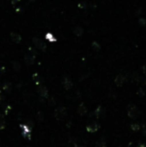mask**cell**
Returning <instances> with one entry per match:
<instances>
[{
  "mask_svg": "<svg viewBox=\"0 0 146 147\" xmlns=\"http://www.w3.org/2000/svg\"><path fill=\"white\" fill-rule=\"evenodd\" d=\"M12 65H13V68L17 71V70H19L20 68H21V65H20L19 62L17 61H13V63H12Z\"/></svg>",
  "mask_w": 146,
  "mask_h": 147,
  "instance_id": "obj_16",
  "label": "cell"
},
{
  "mask_svg": "<svg viewBox=\"0 0 146 147\" xmlns=\"http://www.w3.org/2000/svg\"><path fill=\"white\" fill-rule=\"evenodd\" d=\"M74 33H75V34H77L78 36H80V35L83 33V30H82L81 27H76L75 29H74Z\"/></svg>",
  "mask_w": 146,
  "mask_h": 147,
  "instance_id": "obj_17",
  "label": "cell"
},
{
  "mask_svg": "<svg viewBox=\"0 0 146 147\" xmlns=\"http://www.w3.org/2000/svg\"><path fill=\"white\" fill-rule=\"evenodd\" d=\"M38 94L40 95L41 97H43V98H47L48 97V90H47V88L45 87V86H40V87H38Z\"/></svg>",
  "mask_w": 146,
  "mask_h": 147,
  "instance_id": "obj_7",
  "label": "cell"
},
{
  "mask_svg": "<svg viewBox=\"0 0 146 147\" xmlns=\"http://www.w3.org/2000/svg\"><path fill=\"white\" fill-rule=\"evenodd\" d=\"M99 128H100V124L96 121L90 122V123L87 124V126H86V130H87L88 132H91V133H94V132H96L97 130H99Z\"/></svg>",
  "mask_w": 146,
  "mask_h": 147,
  "instance_id": "obj_3",
  "label": "cell"
},
{
  "mask_svg": "<svg viewBox=\"0 0 146 147\" xmlns=\"http://www.w3.org/2000/svg\"><path fill=\"white\" fill-rule=\"evenodd\" d=\"M17 1H20V0H12V4H15Z\"/></svg>",
  "mask_w": 146,
  "mask_h": 147,
  "instance_id": "obj_27",
  "label": "cell"
},
{
  "mask_svg": "<svg viewBox=\"0 0 146 147\" xmlns=\"http://www.w3.org/2000/svg\"><path fill=\"white\" fill-rule=\"evenodd\" d=\"M138 95H140L141 97L144 96V91H143V89H142V88L139 89V91H138Z\"/></svg>",
  "mask_w": 146,
  "mask_h": 147,
  "instance_id": "obj_21",
  "label": "cell"
},
{
  "mask_svg": "<svg viewBox=\"0 0 146 147\" xmlns=\"http://www.w3.org/2000/svg\"><path fill=\"white\" fill-rule=\"evenodd\" d=\"M30 2H33V1H35V0H29Z\"/></svg>",
  "mask_w": 146,
  "mask_h": 147,
  "instance_id": "obj_28",
  "label": "cell"
},
{
  "mask_svg": "<svg viewBox=\"0 0 146 147\" xmlns=\"http://www.w3.org/2000/svg\"><path fill=\"white\" fill-rule=\"evenodd\" d=\"M77 147H85V146H77Z\"/></svg>",
  "mask_w": 146,
  "mask_h": 147,
  "instance_id": "obj_29",
  "label": "cell"
},
{
  "mask_svg": "<svg viewBox=\"0 0 146 147\" xmlns=\"http://www.w3.org/2000/svg\"><path fill=\"white\" fill-rule=\"evenodd\" d=\"M137 147H146V145H145V144H143V143H139Z\"/></svg>",
  "mask_w": 146,
  "mask_h": 147,
  "instance_id": "obj_26",
  "label": "cell"
},
{
  "mask_svg": "<svg viewBox=\"0 0 146 147\" xmlns=\"http://www.w3.org/2000/svg\"><path fill=\"white\" fill-rule=\"evenodd\" d=\"M5 127V120H4V117L0 114V129H3Z\"/></svg>",
  "mask_w": 146,
  "mask_h": 147,
  "instance_id": "obj_15",
  "label": "cell"
},
{
  "mask_svg": "<svg viewBox=\"0 0 146 147\" xmlns=\"http://www.w3.org/2000/svg\"><path fill=\"white\" fill-rule=\"evenodd\" d=\"M103 114H104V109L102 108V106H98L97 108H96V110L94 111V115H95L97 118L102 117Z\"/></svg>",
  "mask_w": 146,
  "mask_h": 147,
  "instance_id": "obj_11",
  "label": "cell"
},
{
  "mask_svg": "<svg viewBox=\"0 0 146 147\" xmlns=\"http://www.w3.org/2000/svg\"><path fill=\"white\" fill-rule=\"evenodd\" d=\"M24 59H25L26 64H28V65H31V64H33L34 60H35V57H34V55L26 54L25 57H24Z\"/></svg>",
  "mask_w": 146,
  "mask_h": 147,
  "instance_id": "obj_10",
  "label": "cell"
},
{
  "mask_svg": "<svg viewBox=\"0 0 146 147\" xmlns=\"http://www.w3.org/2000/svg\"><path fill=\"white\" fill-rule=\"evenodd\" d=\"M67 115L66 108L64 106H59L55 109L54 111V116L57 120H63Z\"/></svg>",
  "mask_w": 146,
  "mask_h": 147,
  "instance_id": "obj_2",
  "label": "cell"
},
{
  "mask_svg": "<svg viewBox=\"0 0 146 147\" xmlns=\"http://www.w3.org/2000/svg\"><path fill=\"white\" fill-rule=\"evenodd\" d=\"M49 104H50V105H52V106H53V105H55V101H54V99H53V98H49Z\"/></svg>",
  "mask_w": 146,
  "mask_h": 147,
  "instance_id": "obj_22",
  "label": "cell"
},
{
  "mask_svg": "<svg viewBox=\"0 0 146 147\" xmlns=\"http://www.w3.org/2000/svg\"><path fill=\"white\" fill-rule=\"evenodd\" d=\"M10 37H11V40L14 41V42H16V43L21 42V40H22L21 35H19L18 33H16V32H11V33H10Z\"/></svg>",
  "mask_w": 146,
  "mask_h": 147,
  "instance_id": "obj_9",
  "label": "cell"
},
{
  "mask_svg": "<svg viewBox=\"0 0 146 147\" xmlns=\"http://www.w3.org/2000/svg\"><path fill=\"white\" fill-rule=\"evenodd\" d=\"M43 118H44V115H43V113H42V112H40V111H39V112L37 113V119H38L39 121H42V120H43Z\"/></svg>",
  "mask_w": 146,
  "mask_h": 147,
  "instance_id": "obj_18",
  "label": "cell"
},
{
  "mask_svg": "<svg viewBox=\"0 0 146 147\" xmlns=\"http://www.w3.org/2000/svg\"><path fill=\"white\" fill-rule=\"evenodd\" d=\"M142 134L144 136H146V123H144L142 125Z\"/></svg>",
  "mask_w": 146,
  "mask_h": 147,
  "instance_id": "obj_20",
  "label": "cell"
},
{
  "mask_svg": "<svg viewBox=\"0 0 146 147\" xmlns=\"http://www.w3.org/2000/svg\"><path fill=\"white\" fill-rule=\"evenodd\" d=\"M77 113L79 115H81V116L86 115V114H87V107H86L83 103H81V104H80L79 106H78V108H77Z\"/></svg>",
  "mask_w": 146,
  "mask_h": 147,
  "instance_id": "obj_8",
  "label": "cell"
},
{
  "mask_svg": "<svg viewBox=\"0 0 146 147\" xmlns=\"http://www.w3.org/2000/svg\"><path fill=\"white\" fill-rule=\"evenodd\" d=\"M33 42H34V44H35V46L37 47V48L41 49V50H46V45H45L44 43H43L39 38H37V37H34V38H33Z\"/></svg>",
  "mask_w": 146,
  "mask_h": 147,
  "instance_id": "obj_5",
  "label": "cell"
},
{
  "mask_svg": "<svg viewBox=\"0 0 146 147\" xmlns=\"http://www.w3.org/2000/svg\"><path fill=\"white\" fill-rule=\"evenodd\" d=\"M3 89L5 91H7V92H10V90H11V84L9 82H5L3 85Z\"/></svg>",
  "mask_w": 146,
  "mask_h": 147,
  "instance_id": "obj_14",
  "label": "cell"
},
{
  "mask_svg": "<svg viewBox=\"0 0 146 147\" xmlns=\"http://www.w3.org/2000/svg\"><path fill=\"white\" fill-rule=\"evenodd\" d=\"M115 84H116L117 86H122L123 84H124V82H125V76L124 75H122V74H119V75H117L116 76V78H115Z\"/></svg>",
  "mask_w": 146,
  "mask_h": 147,
  "instance_id": "obj_6",
  "label": "cell"
},
{
  "mask_svg": "<svg viewBox=\"0 0 146 147\" xmlns=\"http://www.w3.org/2000/svg\"><path fill=\"white\" fill-rule=\"evenodd\" d=\"M62 86L64 87V89L66 90H69L71 87L73 86V83L71 81V79L69 77H63L62 79Z\"/></svg>",
  "mask_w": 146,
  "mask_h": 147,
  "instance_id": "obj_4",
  "label": "cell"
},
{
  "mask_svg": "<svg viewBox=\"0 0 146 147\" xmlns=\"http://www.w3.org/2000/svg\"><path fill=\"white\" fill-rule=\"evenodd\" d=\"M127 114L132 119H136V118H138L139 114H140V111L138 110V108L135 105L129 104L128 107H127Z\"/></svg>",
  "mask_w": 146,
  "mask_h": 147,
  "instance_id": "obj_1",
  "label": "cell"
},
{
  "mask_svg": "<svg viewBox=\"0 0 146 147\" xmlns=\"http://www.w3.org/2000/svg\"><path fill=\"white\" fill-rule=\"evenodd\" d=\"M139 23H140L141 25H145V24H146V20L145 19H139Z\"/></svg>",
  "mask_w": 146,
  "mask_h": 147,
  "instance_id": "obj_24",
  "label": "cell"
},
{
  "mask_svg": "<svg viewBox=\"0 0 146 147\" xmlns=\"http://www.w3.org/2000/svg\"><path fill=\"white\" fill-rule=\"evenodd\" d=\"M95 147H106V142L104 139H100L98 140L95 143Z\"/></svg>",
  "mask_w": 146,
  "mask_h": 147,
  "instance_id": "obj_12",
  "label": "cell"
},
{
  "mask_svg": "<svg viewBox=\"0 0 146 147\" xmlns=\"http://www.w3.org/2000/svg\"><path fill=\"white\" fill-rule=\"evenodd\" d=\"M27 147H29V146H27Z\"/></svg>",
  "mask_w": 146,
  "mask_h": 147,
  "instance_id": "obj_30",
  "label": "cell"
},
{
  "mask_svg": "<svg viewBox=\"0 0 146 147\" xmlns=\"http://www.w3.org/2000/svg\"><path fill=\"white\" fill-rule=\"evenodd\" d=\"M130 127H131V130L134 131V132H137V131L140 130V125H139L138 123H132Z\"/></svg>",
  "mask_w": 146,
  "mask_h": 147,
  "instance_id": "obj_13",
  "label": "cell"
},
{
  "mask_svg": "<svg viewBox=\"0 0 146 147\" xmlns=\"http://www.w3.org/2000/svg\"><path fill=\"white\" fill-rule=\"evenodd\" d=\"M47 37H48V40H50V41H55V39H54V37H53V35H47Z\"/></svg>",
  "mask_w": 146,
  "mask_h": 147,
  "instance_id": "obj_23",
  "label": "cell"
},
{
  "mask_svg": "<svg viewBox=\"0 0 146 147\" xmlns=\"http://www.w3.org/2000/svg\"><path fill=\"white\" fill-rule=\"evenodd\" d=\"M142 71H143V73H144L145 75H146V63L144 64V65H143V67H142Z\"/></svg>",
  "mask_w": 146,
  "mask_h": 147,
  "instance_id": "obj_25",
  "label": "cell"
},
{
  "mask_svg": "<svg viewBox=\"0 0 146 147\" xmlns=\"http://www.w3.org/2000/svg\"><path fill=\"white\" fill-rule=\"evenodd\" d=\"M92 47H93V49H95V50H99V49H100V45L98 44L97 42L92 43Z\"/></svg>",
  "mask_w": 146,
  "mask_h": 147,
  "instance_id": "obj_19",
  "label": "cell"
}]
</instances>
